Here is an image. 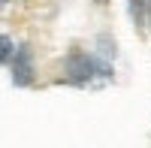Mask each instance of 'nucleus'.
I'll return each mask as SVG.
<instances>
[{
  "mask_svg": "<svg viewBox=\"0 0 151 148\" xmlns=\"http://www.w3.org/2000/svg\"><path fill=\"white\" fill-rule=\"evenodd\" d=\"M112 76V67L109 64H100L97 57L91 55H85V52H73L67 57V79L73 85H85V82H91L94 76Z\"/></svg>",
  "mask_w": 151,
  "mask_h": 148,
  "instance_id": "obj_1",
  "label": "nucleus"
},
{
  "mask_svg": "<svg viewBox=\"0 0 151 148\" xmlns=\"http://www.w3.org/2000/svg\"><path fill=\"white\" fill-rule=\"evenodd\" d=\"M12 82L15 85H30L33 82V55L27 45L15 52V67H12Z\"/></svg>",
  "mask_w": 151,
  "mask_h": 148,
  "instance_id": "obj_2",
  "label": "nucleus"
},
{
  "mask_svg": "<svg viewBox=\"0 0 151 148\" xmlns=\"http://www.w3.org/2000/svg\"><path fill=\"white\" fill-rule=\"evenodd\" d=\"M12 55H15V45H12V40L0 33V64H6V60H9Z\"/></svg>",
  "mask_w": 151,
  "mask_h": 148,
  "instance_id": "obj_3",
  "label": "nucleus"
},
{
  "mask_svg": "<svg viewBox=\"0 0 151 148\" xmlns=\"http://www.w3.org/2000/svg\"><path fill=\"white\" fill-rule=\"evenodd\" d=\"M130 9H133V18L142 24V12H145V0H130Z\"/></svg>",
  "mask_w": 151,
  "mask_h": 148,
  "instance_id": "obj_4",
  "label": "nucleus"
},
{
  "mask_svg": "<svg viewBox=\"0 0 151 148\" xmlns=\"http://www.w3.org/2000/svg\"><path fill=\"white\" fill-rule=\"evenodd\" d=\"M94 3H100V6H106V3H109V0H94Z\"/></svg>",
  "mask_w": 151,
  "mask_h": 148,
  "instance_id": "obj_5",
  "label": "nucleus"
},
{
  "mask_svg": "<svg viewBox=\"0 0 151 148\" xmlns=\"http://www.w3.org/2000/svg\"><path fill=\"white\" fill-rule=\"evenodd\" d=\"M6 3H9V0H0V6H6Z\"/></svg>",
  "mask_w": 151,
  "mask_h": 148,
  "instance_id": "obj_6",
  "label": "nucleus"
}]
</instances>
